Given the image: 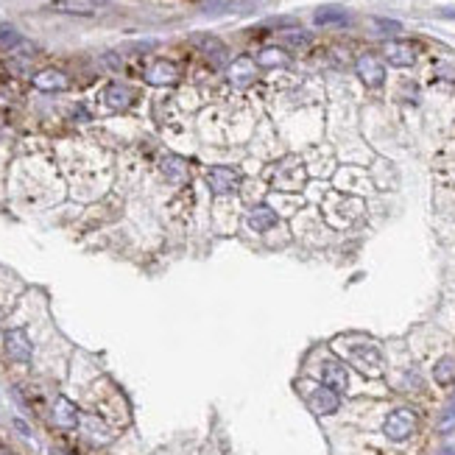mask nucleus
Segmentation results:
<instances>
[{
  "instance_id": "f257e3e1",
  "label": "nucleus",
  "mask_w": 455,
  "mask_h": 455,
  "mask_svg": "<svg viewBox=\"0 0 455 455\" xmlns=\"http://www.w3.org/2000/svg\"><path fill=\"white\" fill-rule=\"evenodd\" d=\"M347 358H349V364L355 366V369H361V371L369 374V377H380V374H383V369H386V361H383L380 347H377V344H371V341L349 344Z\"/></svg>"
},
{
  "instance_id": "f03ea898",
  "label": "nucleus",
  "mask_w": 455,
  "mask_h": 455,
  "mask_svg": "<svg viewBox=\"0 0 455 455\" xmlns=\"http://www.w3.org/2000/svg\"><path fill=\"white\" fill-rule=\"evenodd\" d=\"M416 425H419V416L410 408H394L383 422V433L391 442H408L413 430H416Z\"/></svg>"
},
{
  "instance_id": "7ed1b4c3",
  "label": "nucleus",
  "mask_w": 455,
  "mask_h": 455,
  "mask_svg": "<svg viewBox=\"0 0 455 455\" xmlns=\"http://www.w3.org/2000/svg\"><path fill=\"white\" fill-rule=\"evenodd\" d=\"M6 355L17 364H28L31 355H34V347H31V338L26 335V330L14 327L6 332Z\"/></svg>"
},
{
  "instance_id": "20e7f679",
  "label": "nucleus",
  "mask_w": 455,
  "mask_h": 455,
  "mask_svg": "<svg viewBox=\"0 0 455 455\" xmlns=\"http://www.w3.org/2000/svg\"><path fill=\"white\" fill-rule=\"evenodd\" d=\"M308 405L316 416H332L335 410L341 408V394L327 388V386H319V388H313L308 394Z\"/></svg>"
},
{
  "instance_id": "39448f33",
  "label": "nucleus",
  "mask_w": 455,
  "mask_h": 455,
  "mask_svg": "<svg viewBox=\"0 0 455 455\" xmlns=\"http://www.w3.org/2000/svg\"><path fill=\"white\" fill-rule=\"evenodd\" d=\"M319 374H321V386H327V388H332V391H338V394H344V391L349 388V371H347V366L341 364V361H335V358L324 361Z\"/></svg>"
},
{
  "instance_id": "423d86ee",
  "label": "nucleus",
  "mask_w": 455,
  "mask_h": 455,
  "mask_svg": "<svg viewBox=\"0 0 455 455\" xmlns=\"http://www.w3.org/2000/svg\"><path fill=\"white\" fill-rule=\"evenodd\" d=\"M207 184H210V190H213V193L227 196V193H235V190H237V184H240V174H237V171H232V168H224V165H215V168H210V171H207Z\"/></svg>"
},
{
  "instance_id": "0eeeda50",
  "label": "nucleus",
  "mask_w": 455,
  "mask_h": 455,
  "mask_svg": "<svg viewBox=\"0 0 455 455\" xmlns=\"http://www.w3.org/2000/svg\"><path fill=\"white\" fill-rule=\"evenodd\" d=\"M355 70H358L361 82L369 84V87H380V84L386 82V67H383L380 56H374V53H364V56L358 59Z\"/></svg>"
},
{
  "instance_id": "6e6552de",
  "label": "nucleus",
  "mask_w": 455,
  "mask_h": 455,
  "mask_svg": "<svg viewBox=\"0 0 455 455\" xmlns=\"http://www.w3.org/2000/svg\"><path fill=\"white\" fill-rule=\"evenodd\" d=\"M176 79H179V67H176L174 62L159 59V62H151V64L145 67V82H148V84L165 87V84H174Z\"/></svg>"
},
{
  "instance_id": "1a4fd4ad",
  "label": "nucleus",
  "mask_w": 455,
  "mask_h": 455,
  "mask_svg": "<svg viewBox=\"0 0 455 455\" xmlns=\"http://www.w3.org/2000/svg\"><path fill=\"white\" fill-rule=\"evenodd\" d=\"M383 56H386L394 67H410V64L416 62V47L410 45V43L394 40V43H386V45H383Z\"/></svg>"
},
{
  "instance_id": "9d476101",
  "label": "nucleus",
  "mask_w": 455,
  "mask_h": 455,
  "mask_svg": "<svg viewBox=\"0 0 455 455\" xmlns=\"http://www.w3.org/2000/svg\"><path fill=\"white\" fill-rule=\"evenodd\" d=\"M276 221H279V215L274 213L269 204H257V207H252L249 215H246V224L254 229V232H269V229L276 227Z\"/></svg>"
},
{
  "instance_id": "9b49d317",
  "label": "nucleus",
  "mask_w": 455,
  "mask_h": 455,
  "mask_svg": "<svg viewBox=\"0 0 455 455\" xmlns=\"http://www.w3.org/2000/svg\"><path fill=\"white\" fill-rule=\"evenodd\" d=\"M53 422H56L59 427L70 430V427H79L82 416H79V408H76L67 397H59V400H56V405H53Z\"/></svg>"
},
{
  "instance_id": "f8f14e48",
  "label": "nucleus",
  "mask_w": 455,
  "mask_h": 455,
  "mask_svg": "<svg viewBox=\"0 0 455 455\" xmlns=\"http://www.w3.org/2000/svg\"><path fill=\"white\" fill-rule=\"evenodd\" d=\"M254 76H257V64H254L249 56H240V59L229 67V79H232L237 87L252 84V82H254Z\"/></svg>"
},
{
  "instance_id": "ddd939ff",
  "label": "nucleus",
  "mask_w": 455,
  "mask_h": 455,
  "mask_svg": "<svg viewBox=\"0 0 455 455\" xmlns=\"http://www.w3.org/2000/svg\"><path fill=\"white\" fill-rule=\"evenodd\" d=\"M132 101H135V92L129 90L126 84H109V87L103 90V103H106L109 109H126Z\"/></svg>"
},
{
  "instance_id": "4468645a",
  "label": "nucleus",
  "mask_w": 455,
  "mask_h": 455,
  "mask_svg": "<svg viewBox=\"0 0 455 455\" xmlns=\"http://www.w3.org/2000/svg\"><path fill=\"white\" fill-rule=\"evenodd\" d=\"M0 47H3V50H11V53H17V50L34 53V45L26 43L23 34H20L17 28H11V26H0Z\"/></svg>"
},
{
  "instance_id": "2eb2a0df",
  "label": "nucleus",
  "mask_w": 455,
  "mask_h": 455,
  "mask_svg": "<svg viewBox=\"0 0 455 455\" xmlns=\"http://www.w3.org/2000/svg\"><path fill=\"white\" fill-rule=\"evenodd\" d=\"M34 87L43 92H59L67 87V76L59 70H43L34 76Z\"/></svg>"
},
{
  "instance_id": "dca6fc26",
  "label": "nucleus",
  "mask_w": 455,
  "mask_h": 455,
  "mask_svg": "<svg viewBox=\"0 0 455 455\" xmlns=\"http://www.w3.org/2000/svg\"><path fill=\"white\" fill-rule=\"evenodd\" d=\"M162 174H165V179L174 184H182L187 179V162L179 159V157H165L162 159Z\"/></svg>"
},
{
  "instance_id": "f3484780",
  "label": "nucleus",
  "mask_w": 455,
  "mask_h": 455,
  "mask_svg": "<svg viewBox=\"0 0 455 455\" xmlns=\"http://www.w3.org/2000/svg\"><path fill=\"white\" fill-rule=\"evenodd\" d=\"M319 26H344V23H349V14L344 11V9H338V6H324L316 11V17H313Z\"/></svg>"
},
{
  "instance_id": "a211bd4d",
  "label": "nucleus",
  "mask_w": 455,
  "mask_h": 455,
  "mask_svg": "<svg viewBox=\"0 0 455 455\" xmlns=\"http://www.w3.org/2000/svg\"><path fill=\"white\" fill-rule=\"evenodd\" d=\"M433 377L439 386H453L455 383V358H442L433 366Z\"/></svg>"
},
{
  "instance_id": "6ab92c4d",
  "label": "nucleus",
  "mask_w": 455,
  "mask_h": 455,
  "mask_svg": "<svg viewBox=\"0 0 455 455\" xmlns=\"http://www.w3.org/2000/svg\"><path fill=\"white\" fill-rule=\"evenodd\" d=\"M257 64L260 67H279V64H285V53L279 47H266V50H260Z\"/></svg>"
},
{
  "instance_id": "aec40b11",
  "label": "nucleus",
  "mask_w": 455,
  "mask_h": 455,
  "mask_svg": "<svg viewBox=\"0 0 455 455\" xmlns=\"http://www.w3.org/2000/svg\"><path fill=\"white\" fill-rule=\"evenodd\" d=\"M198 45L207 50V56H210L213 62H221V59H224V53H227V47L221 45L218 40H213V37H201V40H198Z\"/></svg>"
},
{
  "instance_id": "412c9836",
  "label": "nucleus",
  "mask_w": 455,
  "mask_h": 455,
  "mask_svg": "<svg viewBox=\"0 0 455 455\" xmlns=\"http://www.w3.org/2000/svg\"><path fill=\"white\" fill-rule=\"evenodd\" d=\"M455 430V394L450 400V405L444 408V413L439 416V433H453Z\"/></svg>"
},
{
  "instance_id": "4be33fe9",
  "label": "nucleus",
  "mask_w": 455,
  "mask_h": 455,
  "mask_svg": "<svg viewBox=\"0 0 455 455\" xmlns=\"http://www.w3.org/2000/svg\"><path fill=\"white\" fill-rule=\"evenodd\" d=\"M84 430L90 433L95 442H106V430H103V425H101L95 416H87V419H84Z\"/></svg>"
},
{
  "instance_id": "5701e85b",
  "label": "nucleus",
  "mask_w": 455,
  "mask_h": 455,
  "mask_svg": "<svg viewBox=\"0 0 455 455\" xmlns=\"http://www.w3.org/2000/svg\"><path fill=\"white\" fill-rule=\"evenodd\" d=\"M374 28H380L383 34H400L403 31V26L397 20H374Z\"/></svg>"
},
{
  "instance_id": "b1692460",
  "label": "nucleus",
  "mask_w": 455,
  "mask_h": 455,
  "mask_svg": "<svg viewBox=\"0 0 455 455\" xmlns=\"http://www.w3.org/2000/svg\"><path fill=\"white\" fill-rule=\"evenodd\" d=\"M229 3H232V0H204L201 9H204V11H218V9H224Z\"/></svg>"
},
{
  "instance_id": "393cba45",
  "label": "nucleus",
  "mask_w": 455,
  "mask_h": 455,
  "mask_svg": "<svg viewBox=\"0 0 455 455\" xmlns=\"http://www.w3.org/2000/svg\"><path fill=\"white\" fill-rule=\"evenodd\" d=\"M285 43H288V45H308V37H302V34H293V37H288Z\"/></svg>"
},
{
  "instance_id": "a878e982",
  "label": "nucleus",
  "mask_w": 455,
  "mask_h": 455,
  "mask_svg": "<svg viewBox=\"0 0 455 455\" xmlns=\"http://www.w3.org/2000/svg\"><path fill=\"white\" fill-rule=\"evenodd\" d=\"M442 455H455V450H444Z\"/></svg>"
},
{
  "instance_id": "bb28decb",
  "label": "nucleus",
  "mask_w": 455,
  "mask_h": 455,
  "mask_svg": "<svg viewBox=\"0 0 455 455\" xmlns=\"http://www.w3.org/2000/svg\"><path fill=\"white\" fill-rule=\"evenodd\" d=\"M50 455H62V453H59V450H50Z\"/></svg>"
},
{
  "instance_id": "cd10ccee",
  "label": "nucleus",
  "mask_w": 455,
  "mask_h": 455,
  "mask_svg": "<svg viewBox=\"0 0 455 455\" xmlns=\"http://www.w3.org/2000/svg\"><path fill=\"white\" fill-rule=\"evenodd\" d=\"M0 455H9V453H6V450H0Z\"/></svg>"
}]
</instances>
